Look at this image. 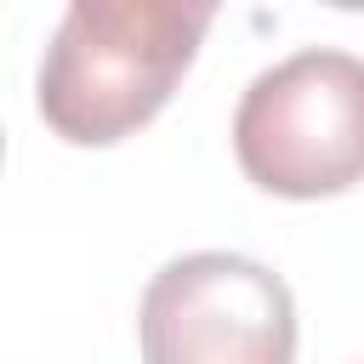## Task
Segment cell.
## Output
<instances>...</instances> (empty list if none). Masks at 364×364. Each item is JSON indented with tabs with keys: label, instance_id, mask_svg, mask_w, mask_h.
<instances>
[{
	"label": "cell",
	"instance_id": "6da1fadb",
	"mask_svg": "<svg viewBox=\"0 0 364 364\" xmlns=\"http://www.w3.org/2000/svg\"><path fill=\"white\" fill-rule=\"evenodd\" d=\"M216 11L222 0H68L40 63L46 125L80 148L131 136L171 102Z\"/></svg>",
	"mask_w": 364,
	"mask_h": 364
},
{
	"label": "cell",
	"instance_id": "7a4b0ae2",
	"mask_svg": "<svg viewBox=\"0 0 364 364\" xmlns=\"http://www.w3.org/2000/svg\"><path fill=\"white\" fill-rule=\"evenodd\" d=\"M233 154L279 199H330L364 182V57L318 46L256 74L233 114Z\"/></svg>",
	"mask_w": 364,
	"mask_h": 364
},
{
	"label": "cell",
	"instance_id": "3957f363",
	"mask_svg": "<svg viewBox=\"0 0 364 364\" xmlns=\"http://www.w3.org/2000/svg\"><path fill=\"white\" fill-rule=\"evenodd\" d=\"M148 364H290L296 301L290 284L233 250H193L165 262L142 290Z\"/></svg>",
	"mask_w": 364,
	"mask_h": 364
},
{
	"label": "cell",
	"instance_id": "277c9868",
	"mask_svg": "<svg viewBox=\"0 0 364 364\" xmlns=\"http://www.w3.org/2000/svg\"><path fill=\"white\" fill-rule=\"evenodd\" d=\"M324 6H341V11H364V0H324Z\"/></svg>",
	"mask_w": 364,
	"mask_h": 364
}]
</instances>
